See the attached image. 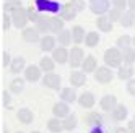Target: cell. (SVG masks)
<instances>
[{"instance_id": "6da1fadb", "label": "cell", "mask_w": 135, "mask_h": 133, "mask_svg": "<svg viewBox=\"0 0 135 133\" xmlns=\"http://www.w3.org/2000/svg\"><path fill=\"white\" fill-rule=\"evenodd\" d=\"M122 62H124V55H122V50L119 47H111L104 52V63L106 66L109 68H119L122 66Z\"/></svg>"}, {"instance_id": "7a4b0ae2", "label": "cell", "mask_w": 135, "mask_h": 133, "mask_svg": "<svg viewBox=\"0 0 135 133\" xmlns=\"http://www.w3.org/2000/svg\"><path fill=\"white\" fill-rule=\"evenodd\" d=\"M36 10L42 13H60L62 5L55 0H36Z\"/></svg>"}, {"instance_id": "3957f363", "label": "cell", "mask_w": 135, "mask_h": 133, "mask_svg": "<svg viewBox=\"0 0 135 133\" xmlns=\"http://www.w3.org/2000/svg\"><path fill=\"white\" fill-rule=\"evenodd\" d=\"M12 18H13V26L18 28V29H25L26 23L30 21V18H28V10L23 7H20L18 10H15L12 13Z\"/></svg>"}, {"instance_id": "277c9868", "label": "cell", "mask_w": 135, "mask_h": 133, "mask_svg": "<svg viewBox=\"0 0 135 133\" xmlns=\"http://www.w3.org/2000/svg\"><path fill=\"white\" fill-rule=\"evenodd\" d=\"M83 60H85L83 49H81L80 45H73L72 49H70V57H69V63H70V66L75 70L76 66H81Z\"/></svg>"}, {"instance_id": "5b68a950", "label": "cell", "mask_w": 135, "mask_h": 133, "mask_svg": "<svg viewBox=\"0 0 135 133\" xmlns=\"http://www.w3.org/2000/svg\"><path fill=\"white\" fill-rule=\"evenodd\" d=\"M90 10L98 16H101L104 13H109L111 2L109 0H90Z\"/></svg>"}, {"instance_id": "8992f818", "label": "cell", "mask_w": 135, "mask_h": 133, "mask_svg": "<svg viewBox=\"0 0 135 133\" xmlns=\"http://www.w3.org/2000/svg\"><path fill=\"white\" fill-rule=\"evenodd\" d=\"M114 78V73L109 66H98V70L94 71V80L101 84H108Z\"/></svg>"}, {"instance_id": "52a82bcc", "label": "cell", "mask_w": 135, "mask_h": 133, "mask_svg": "<svg viewBox=\"0 0 135 133\" xmlns=\"http://www.w3.org/2000/svg\"><path fill=\"white\" fill-rule=\"evenodd\" d=\"M60 83H62L60 75H57L54 71L46 73L44 76H42V84H44L46 88H49V89H59L60 88Z\"/></svg>"}, {"instance_id": "ba28073f", "label": "cell", "mask_w": 135, "mask_h": 133, "mask_svg": "<svg viewBox=\"0 0 135 133\" xmlns=\"http://www.w3.org/2000/svg\"><path fill=\"white\" fill-rule=\"evenodd\" d=\"M52 114H54V117L62 119V120H64L67 115H70V107H69V102H64V101L55 102L54 106H52Z\"/></svg>"}, {"instance_id": "9c48e42d", "label": "cell", "mask_w": 135, "mask_h": 133, "mask_svg": "<svg viewBox=\"0 0 135 133\" xmlns=\"http://www.w3.org/2000/svg\"><path fill=\"white\" fill-rule=\"evenodd\" d=\"M69 57H70V50H67V47L60 45V47H55L52 50V59L55 60V63H67L69 62Z\"/></svg>"}, {"instance_id": "30bf717a", "label": "cell", "mask_w": 135, "mask_h": 133, "mask_svg": "<svg viewBox=\"0 0 135 133\" xmlns=\"http://www.w3.org/2000/svg\"><path fill=\"white\" fill-rule=\"evenodd\" d=\"M41 66H36V65H28L25 68V80L26 81H31V83H36L37 80H41Z\"/></svg>"}, {"instance_id": "8fae6325", "label": "cell", "mask_w": 135, "mask_h": 133, "mask_svg": "<svg viewBox=\"0 0 135 133\" xmlns=\"http://www.w3.org/2000/svg\"><path fill=\"white\" fill-rule=\"evenodd\" d=\"M99 106H101V109L104 112H112V109L117 106V98L112 96V94H106V96L101 98Z\"/></svg>"}, {"instance_id": "7c38bea8", "label": "cell", "mask_w": 135, "mask_h": 133, "mask_svg": "<svg viewBox=\"0 0 135 133\" xmlns=\"http://www.w3.org/2000/svg\"><path fill=\"white\" fill-rule=\"evenodd\" d=\"M76 8L72 5V2L69 3H64L62 5V10H60V18L64 21H70V20H75V16H76Z\"/></svg>"}, {"instance_id": "4fadbf2b", "label": "cell", "mask_w": 135, "mask_h": 133, "mask_svg": "<svg viewBox=\"0 0 135 133\" xmlns=\"http://www.w3.org/2000/svg\"><path fill=\"white\" fill-rule=\"evenodd\" d=\"M70 84L75 88H80V86H85L86 84V73L85 71H76L73 70L70 73Z\"/></svg>"}, {"instance_id": "5bb4252c", "label": "cell", "mask_w": 135, "mask_h": 133, "mask_svg": "<svg viewBox=\"0 0 135 133\" xmlns=\"http://www.w3.org/2000/svg\"><path fill=\"white\" fill-rule=\"evenodd\" d=\"M94 102H96V99H94V94L93 93L85 91V93H81L80 96H78V104H80L81 107H85V109H91L94 106Z\"/></svg>"}, {"instance_id": "9a60e30c", "label": "cell", "mask_w": 135, "mask_h": 133, "mask_svg": "<svg viewBox=\"0 0 135 133\" xmlns=\"http://www.w3.org/2000/svg\"><path fill=\"white\" fill-rule=\"evenodd\" d=\"M96 26H98V29L101 33H111L112 31V21L106 15H101V16L96 18Z\"/></svg>"}, {"instance_id": "2e32d148", "label": "cell", "mask_w": 135, "mask_h": 133, "mask_svg": "<svg viewBox=\"0 0 135 133\" xmlns=\"http://www.w3.org/2000/svg\"><path fill=\"white\" fill-rule=\"evenodd\" d=\"M96 70H98V62H96V57H94V55L85 57V60H83V63H81V71L91 73V71H96Z\"/></svg>"}, {"instance_id": "e0dca14e", "label": "cell", "mask_w": 135, "mask_h": 133, "mask_svg": "<svg viewBox=\"0 0 135 133\" xmlns=\"http://www.w3.org/2000/svg\"><path fill=\"white\" fill-rule=\"evenodd\" d=\"M36 29L39 31V33H51V16H44L41 15L39 18H37V21H36Z\"/></svg>"}, {"instance_id": "ac0fdd59", "label": "cell", "mask_w": 135, "mask_h": 133, "mask_svg": "<svg viewBox=\"0 0 135 133\" xmlns=\"http://www.w3.org/2000/svg\"><path fill=\"white\" fill-rule=\"evenodd\" d=\"M21 37H23V41H26V42H37V41H41L39 39V31H37L36 28H25L23 33H21Z\"/></svg>"}, {"instance_id": "d6986e66", "label": "cell", "mask_w": 135, "mask_h": 133, "mask_svg": "<svg viewBox=\"0 0 135 133\" xmlns=\"http://www.w3.org/2000/svg\"><path fill=\"white\" fill-rule=\"evenodd\" d=\"M55 37L54 36H49V34H46L41 37V41H39V45H41V50L44 52H49V50H54L55 49Z\"/></svg>"}, {"instance_id": "ffe728a7", "label": "cell", "mask_w": 135, "mask_h": 133, "mask_svg": "<svg viewBox=\"0 0 135 133\" xmlns=\"http://www.w3.org/2000/svg\"><path fill=\"white\" fill-rule=\"evenodd\" d=\"M133 73H135V70H133L132 65H122V66H119V68H117V78L122 80V81L132 80V75Z\"/></svg>"}, {"instance_id": "44dd1931", "label": "cell", "mask_w": 135, "mask_h": 133, "mask_svg": "<svg viewBox=\"0 0 135 133\" xmlns=\"http://www.w3.org/2000/svg\"><path fill=\"white\" fill-rule=\"evenodd\" d=\"M119 23H120V26H124V28H130V26H133V24H135V13H133L132 10H125V12H122V16H120Z\"/></svg>"}, {"instance_id": "7402d4cb", "label": "cell", "mask_w": 135, "mask_h": 133, "mask_svg": "<svg viewBox=\"0 0 135 133\" xmlns=\"http://www.w3.org/2000/svg\"><path fill=\"white\" fill-rule=\"evenodd\" d=\"M16 117H18V120H20L21 123L30 125V123L34 120V114L30 109H20V110H18V114H16Z\"/></svg>"}, {"instance_id": "603a6c76", "label": "cell", "mask_w": 135, "mask_h": 133, "mask_svg": "<svg viewBox=\"0 0 135 133\" xmlns=\"http://www.w3.org/2000/svg\"><path fill=\"white\" fill-rule=\"evenodd\" d=\"M60 99L64 102H75V101H78V96H76V93L73 88H62L60 91Z\"/></svg>"}, {"instance_id": "cb8c5ba5", "label": "cell", "mask_w": 135, "mask_h": 133, "mask_svg": "<svg viewBox=\"0 0 135 133\" xmlns=\"http://www.w3.org/2000/svg\"><path fill=\"white\" fill-rule=\"evenodd\" d=\"M72 36H73V42H75V45H78V44L85 42V37H86V33H85V29H83L81 26H78V24H75V26L72 28Z\"/></svg>"}, {"instance_id": "d4e9b609", "label": "cell", "mask_w": 135, "mask_h": 133, "mask_svg": "<svg viewBox=\"0 0 135 133\" xmlns=\"http://www.w3.org/2000/svg\"><path fill=\"white\" fill-rule=\"evenodd\" d=\"M47 130L52 131V133H60L62 130H65L64 128V120L62 119H57V117L49 119V122H47Z\"/></svg>"}, {"instance_id": "484cf974", "label": "cell", "mask_w": 135, "mask_h": 133, "mask_svg": "<svg viewBox=\"0 0 135 133\" xmlns=\"http://www.w3.org/2000/svg\"><path fill=\"white\" fill-rule=\"evenodd\" d=\"M112 119L115 122H122L127 119V107L122 106V104H117L114 109H112Z\"/></svg>"}, {"instance_id": "4316f807", "label": "cell", "mask_w": 135, "mask_h": 133, "mask_svg": "<svg viewBox=\"0 0 135 133\" xmlns=\"http://www.w3.org/2000/svg\"><path fill=\"white\" fill-rule=\"evenodd\" d=\"M85 122L88 123V125H93V127H101V122H103V117L99 112H90L85 115Z\"/></svg>"}, {"instance_id": "83f0119b", "label": "cell", "mask_w": 135, "mask_h": 133, "mask_svg": "<svg viewBox=\"0 0 135 133\" xmlns=\"http://www.w3.org/2000/svg\"><path fill=\"white\" fill-rule=\"evenodd\" d=\"M57 41H59V44H60V45H64V47L70 45V44H72V41H73L72 31H69V29H64V31H60L59 34H57Z\"/></svg>"}, {"instance_id": "f1b7e54d", "label": "cell", "mask_w": 135, "mask_h": 133, "mask_svg": "<svg viewBox=\"0 0 135 133\" xmlns=\"http://www.w3.org/2000/svg\"><path fill=\"white\" fill-rule=\"evenodd\" d=\"M39 66H41L42 71L51 73V71H54V68H55V60L52 59V57H42L41 62H39Z\"/></svg>"}, {"instance_id": "f546056e", "label": "cell", "mask_w": 135, "mask_h": 133, "mask_svg": "<svg viewBox=\"0 0 135 133\" xmlns=\"http://www.w3.org/2000/svg\"><path fill=\"white\" fill-rule=\"evenodd\" d=\"M25 68V59L23 57H15V59L12 60V65H10V71L18 75V73H21Z\"/></svg>"}, {"instance_id": "4dcf8cb0", "label": "cell", "mask_w": 135, "mask_h": 133, "mask_svg": "<svg viewBox=\"0 0 135 133\" xmlns=\"http://www.w3.org/2000/svg\"><path fill=\"white\" fill-rule=\"evenodd\" d=\"M85 44L88 47H96L99 44V34L96 31H90L86 33V37H85Z\"/></svg>"}, {"instance_id": "1f68e13d", "label": "cell", "mask_w": 135, "mask_h": 133, "mask_svg": "<svg viewBox=\"0 0 135 133\" xmlns=\"http://www.w3.org/2000/svg\"><path fill=\"white\" fill-rule=\"evenodd\" d=\"M64 29H65V28H64V20H62V18L51 16V33H57V34H59Z\"/></svg>"}, {"instance_id": "d6a6232c", "label": "cell", "mask_w": 135, "mask_h": 133, "mask_svg": "<svg viewBox=\"0 0 135 133\" xmlns=\"http://www.w3.org/2000/svg\"><path fill=\"white\" fill-rule=\"evenodd\" d=\"M132 44V37L129 34H124V36H119L117 37V42H115V45L119 47L120 50H125V49H129Z\"/></svg>"}, {"instance_id": "836d02e7", "label": "cell", "mask_w": 135, "mask_h": 133, "mask_svg": "<svg viewBox=\"0 0 135 133\" xmlns=\"http://www.w3.org/2000/svg\"><path fill=\"white\" fill-rule=\"evenodd\" d=\"M25 88V80L23 78H15L12 83H10V91L13 94H20Z\"/></svg>"}, {"instance_id": "e575fe53", "label": "cell", "mask_w": 135, "mask_h": 133, "mask_svg": "<svg viewBox=\"0 0 135 133\" xmlns=\"http://www.w3.org/2000/svg\"><path fill=\"white\" fill-rule=\"evenodd\" d=\"M20 7H23V3L20 2V0H12V2H5L2 8H3V12H7V13H13Z\"/></svg>"}, {"instance_id": "d590c367", "label": "cell", "mask_w": 135, "mask_h": 133, "mask_svg": "<svg viewBox=\"0 0 135 133\" xmlns=\"http://www.w3.org/2000/svg\"><path fill=\"white\" fill-rule=\"evenodd\" d=\"M124 55V63L125 65H132L135 62V49H132V47H129V49H125L122 52Z\"/></svg>"}, {"instance_id": "8d00e7d4", "label": "cell", "mask_w": 135, "mask_h": 133, "mask_svg": "<svg viewBox=\"0 0 135 133\" xmlns=\"http://www.w3.org/2000/svg\"><path fill=\"white\" fill-rule=\"evenodd\" d=\"M76 127V117H75V114H70V115H67L64 119V128L65 130H73Z\"/></svg>"}, {"instance_id": "74e56055", "label": "cell", "mask_w": 135, "mask_h": 133, "mask_svg": "<svg viewBox=\"0 0 135 133\" xmlns=\"http://www.w3.org/2000/svg\"><path fill=\"white\" fill-rule=\"evenodd\" d=\"M108 16H109V20L112 21V23H115V21H119L120 20V16H122V10H119V8H111L109 10V13H108Z\"/></svg>"}, {"instance_id": "f35d334b", "label": "cell", "mask_w": 135, "mask_h": 133, "mask_svg": "<svg viewBox=\"0 0 135 133\" xmlns=\"http://www.w3.org/2000/svg\"><path fill=\"white\" fill-rule=\"evenodd\" d=\"M10 24H13V18L10 16V13L3 12V15H2V29L7 31L8 28H10Z\"/></svg>"}, {"instance_id": "ab89813d", "label": "cell", "mask_w": 135, "mask_h": 133, "mask_svg": "<svg viewBox=\"0 0 135 133\" xmlns=\"http://www.w3.org/2000/svg\"><path fill=\"white\" fill-rule=\"evenodd\" d=\"M39 16H41V15H39V13H37V12L34 10V7H33V5H30V7H28V18H30V21L36 23Z\"/></svg>"}, {"instance_id": "60d3db41", "label": "cell", "mask_w": 135, "mask_h": 133, "mask_svg": "<svg viewBox=\"0 0 135 133\" xmlns=\"http://www.w3.org/2000/svg\"><path fill=\"white\" fill-rule=\"evenodd\" d=\"M112 5H114V8H119V10L125 12V8H127V0H112Z\"/></svg>"}, {"instance_id": "b9f144b4", "label": "cell", "mask_w": 135, "mask_h": 133, "mask_svg": "<svg viewBox=\"0 0 135 133\" xmlns=\"http://www.w3.org/2000/svg\"><path fill=\"white\" fill-rule=\"evenodd\" d=\"M72 5L76 8V12H81V10H85V2L83 0H72Z\"/></svg>"}, {"instance_id": "7bdbcfd3", "label": "cell", "mask_w": 135, "mask_h": 133, "mask_svg": "<svg viewBox=\"0 0 135 133\" xmlns=\"http://www.w3.org/2000/svg\"><path fill=\"white\" fill-rule=\"evenodd\" d=\"M8 65H12L10 62V55H8V52H2V66H8Z\"/></svg>"}, {"instance_id": "ee69618b", "label": "cell", "mask_w": 135, "mask_h": 133, "mask_svg": "<svg viewBox=\"0 0 135 133\" xmlns=\"http://www.w3.org/2000/svg\"><path fill=\"white\" fill-rule=\"evenodd\" d=\"M2 102L5 107L10 106V94H8V91H2Z\"/></svg>"}, {"instance_id": "f6af8a7d", "label": "cell", "mask_w": 135, "mask_h": 133, "mask_svg": "<svg viewBox=\"0 0 135 133\" xmlns=\"http://www.w3.org/2000/svg\"><path fill=\"white\" fill-rule=\"evenodd\" d=\"M127 93L132 94V96H135V80H129V83H127Z\"/></svg>"}, {"instance_id": "bcb514c9", "label": "cell", "mask_w": 135, "mask_h": 133, "mask_svg": "<svg viewBox=\"0 0 135 133\" xmlns=\"http://www.w3.org/2000/svg\"><path fill=\"white\" fill-rule=\"evenodd\" d=\"M127 130H129L130 133H135V120L127 122Z\"/></svg>"}, {"instance_id": "7dc6e473", "label": "cell", "mask_w": 135, "mask_h": 133, "mask_svg": "<svg viewBox=\"0 0 135 133\" xmlns=\"http://www.w3.org/2000/svg\"><path fill=\"white\" fill-rule=\"evenodd\" d=\"M127 5H129V10L135 13V0H127Z\"/></svg>"}, {"instance_id": "c3c4849f", "label": "cell", "mask_w": 135, "mask_h": 133, "mask_svg": "<svg viewBox=\"0 0 135 133\" xmlns=\"http://www.w3.org/2000/svg\"><path fill=\"white\" fill-rule=\"evenodd\" d=\"M115 133H130L127 128H124V127H117L115 128Z\"/></svg>"}, {"instance_id": "681fc988", "label": "cell", "mask_w": 135, "mask_h": 133, "mask_svg": "<svg viewBox=\"0 0 135 133\" xmlns=\"http://www.w3.org/2000/svg\"><path fill=\"white\" fill-rule=\"evenodd\" d=\"M90 133H104V131H103V130H101V127H93V128H91V131H90Z\"/></svg>"}, {"instance_id": "f907efd6", "label": "cell", "mask_w": 135, "mask_h": 133, "mask_svg": "<svg viewBox=\"0 0 135 133\" xmlns=\"http://www.w3.org/2000/svg\"><path fill=\"white\" fill-rule=\"evenodd\" d=\"M132 45H133V49H135V37H132Z\"/></svg>"}, {"instance_id": "816d5d0a", "label": "cell", "mask_w": 135, "mask_h": 133, "mask_svg": "<svg viewBox=\"0 0 135 133\" xmlns=\"http://www.w3.org/2000/svg\"><path fill=\"white\" fill-rule=\"evenodd\" d=\"M31 133H41V131H31Z\"/></svg>"}, {"instance_id": "f5cc1de1", "label": "cell", "mask_w": 135, "mask_h": 133, "mask_svg": "<svg viewBox=\"0 0 135 133\" xmlns=\"http://www.w3.org/2000/svg\"><path fill=\"white\" fill-rule=\"evenodd\" d=\"M5 2H12V0H5Z\"/></svg>"}, {"instance_id": "db71d44e", "label": "cell", "mask_w": 135, "mask_h": 133, "mask_svg": "<svg viewBox=\"0 0 135 133\" xmlns=\"http://www.w3.org/2000/svg\"><path fill=\"white\" fill-rule=\"evenodd\" d=\"M16 133H23V131H16Z\"/></svg>"}, {"instance_id": "11a10c76", "label": "cell", "mask_w": 135, "mask_h": 133, "mask_svg": "<svg viewBox=\"0 0 135 133\" xmlns=\"http://www.w3.org/2000/svg\"><path fill=\"white\" fill-rule=\"evenodd\" d=\"M133 120H135V115H133Z\"/></svg>"}, {"instance_id": "9f6ffc18", "label": "cell", "mask_w": 135, "mask_h": 133, "mask_svg": "<svg viewBox=\"0 0 135 133\" xmlns=\"http://www.w3.org/2000/svg\"><path fill=\"white\" fill-rule=\"evenodd\" d=\"M133 26H135V24H133Z\"/></svg>"}]
</instances>
